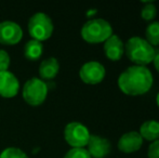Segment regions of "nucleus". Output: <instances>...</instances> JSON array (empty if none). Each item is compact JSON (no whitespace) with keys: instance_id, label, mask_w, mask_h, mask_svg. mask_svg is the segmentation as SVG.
Instances as JSON below:
<instances>
[{"instance_id":"17","label":"nucleus","mask_w":159,"mask_h":158,"mask_svg":"<svg viewBox=\"0 0 159 158\" xmlns=\"http://www.w3.org/2000/svg\"><path fill=\"white\" fill-rule=\"evenodd\" d=\"M157 15V8L153 2H146L144 4V7L141 10V17H142L144 21L151 22Z\"/></svg>"},{"instance_id":"16","label":"nucleus","mask_w":159,"mask_h":158,"mask_svg":"<svg viewBox=\"0 0 159 158\" xmlns=\"http://www.w3.org/2000/svg\"><path fill=\"white\" fill-rule=\"evenodd\" d=\"M145 40L151 46H159V22H152L145 29Z\"/></svg>"},{"instance_id":"11","label":"nucleus","mask_w":159,"mask_h":158,"mask_svg":"<svg viewBox=\"0 0 159 158\" xmlns=\"http://www.w3.org/2000/svg\"><path fill=\"white\" fill-rule=\"evenodd\" d=\"M142 137L140 133L136 131H130L120 137L119 141H118V150L122 153L126 154H131V153L138 152L143 145Z\"/></svg>"},{"instance_id":"6","label":"nucleus","mask_w":159,"mask_h":158,"mask_svg":"<svg viewBox=\"0 0 159 158\" xmlns=\"http://www.w3.org/2000/svg\"><path fill=\"white\" fill-rule=\"evenodd\" d=\"M90 135L89 129L79 121L69 122L64 129L65 141L71 146V148H80L87 146Z\"/></svg>"},{"instance_id":"13","label":"nucleus","mask_w":159,"mask_h":158,"mask_svg":"<svg viewBox=\"0 0 159 158\" xmlns=\"http://www.w3.org/2000/svg\"><path fill=\"white\" fill-rule=\"evenodd\" d=\"M60 70V64L55 57H48L43 60L40 63L39 66V75L44 81V80H52L55 78Z\"/></svg>"},{"instance_id":"3","label":"nucleus","mask_w":159,"mask_h":158,"mask_svg":"<svg viewBox=\"0 0 159 158\" xmlns=\"http://www.w3.org/2000/svg\"><path fill=\"white\" fill-rule=\"evenodd\" d=\"M113 35L111 23L104 19H92L84 24L81 27V37L89 43L105 42Z\"/></svg>"},{"instance_id":"14","label":"nucleus","mask_w":159,"mask_h":158,"mask_svg":"<svg viewBox=\"0 0 159 158\" xmlns=\"http://www.w3.org/2000/svg\"><path fill=\"white\" fill-rule=\"evenodd\" d=\"M143 140L154 142L159 140V121L157 120H146L140 127L139 131Z\"/></svg>"},{"instance_id":"5","label":"nucleus","mask_w":159,"mask_h":158,"mask_svg":"<svg viewBox=\"0 0 159 158\" xmlns=\"http://www.w3.org/2000/svg\"><path fill=\"white\" fill-rule=\"evenodd\" d=\"M22 94L27 104L32 106H39L47 99L48 84L42 79L33 77L24 84Z\"/></svg>"},{"instance_id":"7","label":"nucleus","mask_w":159,"mask_h":158,"mask_svg":"<svg viewBox=\"0 0 159 158\" xmlns=\"http://www.w3.org/2000/svg\"><path fill=\"white\" fill-rule=\"evenodd\" d=\"M106 70L103 64L98 61H90L84 63L79 70V77L88 84H98L105 78Z\"/></svg>"},{"instance_id":"19","label":"nucleus","mask_w":159,"mask_h":158,"mask_svg":"<svg viewBox=\"0 0 159 158\" xmlns=\"http://www.w3.org/2000/svg\"><path fill=\"white\" fill-rule=\"evenodd\" d=\"M64 158H91V156L89 155L87 148L80 147V148H70L65 154Z\"/></svg>"},{"instance_id":"18","label":"nucleus","mask_w":159,"mask_h":158,"mask_svg":"<svg viewBox=\"0 0 159 158\" xmlns=\"http://www.w3.org/2000/svg\"><path fill=\"white\" fill-rule=\"evenodd\" d=\"M0 158H28V156L17 147H7L1 152Z\"/></svg>"},{"instance_id":"1","label":"nucleus","mask_w":159,"mask_h":158,"mask_svg":"<svg viewBox=\"0 0 159 158\" xmlns=\"http://www.w3.org/2000/svg\"><path fill=\"white\" fill-rule=\"evenodd\" d=\"M153 84V74L147 66H129L118 77L119 89L130 97L145 94L151 90Z\"/></svg>"},{"instance_id":"4","label":"nucleus","mask_w":159,"mask_h":158,"mask_svg":"<svg viewBox=\"0 0 159 158\" xmlns=\"http://www.w3.org/2000/svg\"><path fill=\"white\" fill-rule=\"evenodd\" d=\"M54 25L48 14L43 12H37L32 15L28 21V33L33 39L43 41L49 39L53 34Z\"/></svg>"},{"instance_id":"10","label":"nucleus","mask_w":159,"mask_h":158,"mask_svg":"<svg viewBox=\"0 0 159 158\" xmlns=\"http://www.w3.org/2000/svg\"><path fill=\"white\" fill-rule=\"evenodd\" d=\"M20 90V81L13 73L0 72V97H14Z\"/></svg>"},{"instance_id":"21","label":"nucleus","mask_w":159,"mask_h":158,"mask_svg":"<svg viewBox=\"0 0 159 158\" xmlns=\"http://www.w3.org/2000/svg\"><path fill=\"white\" fill-rule=\"evenodd\" d=\"M148 158H159V140L152 142L147 151Z\"/></svg>"},{"instance_id":"12","label":"nucleus","mask_w":159,"mask_h":158,"mask_svg":"<svg viewBox=\"0 0 159 158\" xmlns=\"http://www.w3.org/2000/svg\"><path fill=\"white\" fill-rule=\"evenodd\" d=\"M104 53L108 60L117 62L125 54V43L117 35H111L104 42Z\"/></svg>"},{"instance_id":"20","label":"nucleus","mask_w":159,"mask_h":158,"mask_svg":"<svg viewBox=\"0 0 159 158\" xmlns=\"http://www.w3.org/2000/svg\"><path fill=\"white\" fill-rule=\"evenodd\" d=\"M11 57L6 50L0 49V72H6L10 67Z\"/></svg>"},{"instance_id":"9","label":"nucleus","mask_w":159,"mask_h":158,"mask_svg":"<svg viewBox=\"0 0 159 158\" xmlns=\"http://www.w3.org/2000/svg\"><path fill=\"white\" fill-rule=\"evenodd\" d=\"M89 155L91 158H105L111 151V144L106 138L91 134L87 144Z\"/></svg>"},{"instance_id":"23","label":"nucleus","mask_w":159,"mask_h":158,"mask_svg":"<svg viewBox=\"0 0 159 158\" xmlns=\"http://www.w3.org/2000/svg\"><path fill=\"white\" fill-rule=\"evenodd\" d=\"M156 103H157V106L159 107V92L157 93V97H156Z\"/></svg>"},{"instance_id":"8","label":"nucleus","mask_w":159,"mask_h":158,"mask_svg":"<svg viewBox=\"0 0 159 158\" xmlns=\"http://www.w3.org/2000/svg\"><path fill=\"white\" fill-rule=\"evenodd\" d=\"M23 29L21 25L13 21H3L0 23V43L13 46L21 41Z\"/></svg>"},{"instance_id":"15","label":"nucleus","mask_w":159,"mask_h":158,"mask_svg":"<svg viewBox=\"0 0 159 158\" xmlns=\"http://www.w3.org/2000/svg\"><path fill=\"white\" fill-rule=\"evenodd\" d=\"M43 52V46L40 41L32 39L24 46V56L30 61H37Z\"/></svg>"},{"instance_id":"22","label":"nucleus","mask_w":159,"mask_h":158,"mask_svg":"<svg viewBox=\"0 0 159 158\" xmlns=\"http://www.w3.org/2000/svg\"><path fill=\"white\" fill-rule=\"evenodd\" d=\"M153 63H154V66H155L156 70H157V72L159 73V53H156L155 59H154Z\"/></svg>"},{"instance_id":"2","label":"nucleus","mask_w":159,"mask_h":158,"mask_svg":"<svg viewBox=\"0 0 159 158\" xmlns=\"http://www.w3.org/2000/svg\"><path fill=\"white\" fill-rule=\"evenodd\" d=\"M125 54L134 65L146 66L154 61L156 51L144 38L135 36L125 43Z\"/></svg>"}]
</instances>
